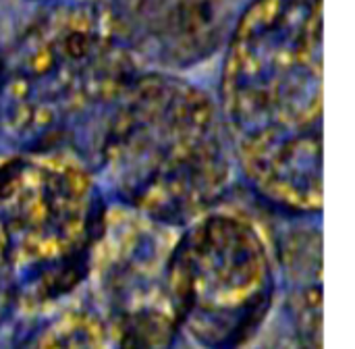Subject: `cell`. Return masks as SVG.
<instances>
[{
    "label": "cell",
    "instance_id": "9",
    "mask_svg": "<svg viewBox=\"0 0 355 349\" xmlns=\"http://www.w3.org/2000/svg\"><path fill=\"white\" fill-rule=\"evenodd\" d=\"M27 349H116V343L98 308L71 306L54 314Z\"/></svg>",
    "mask_w": 355,
    "mask_h": 349
},
{
    "label": "cell",
    "instance_id": "5",
    "mask_svg": "<svg viewBox=\"0 0 355 349\" xmlns=\"http://www.w3.org/2000/svg\"><path fill=\"white\" fill-rule=\"evenodd\" d=\"M183 333L204 349H245L275 300V258L262 227L216 206L183 227L168 258Z\"/></svg>",
    "mask_w": 355,
    "mask_h": 349
},
{
    "label": "cell",
    "instance_id": "1",
    "mask_svg": "<svg viewBox=\"0 0 355 349\" xmlns=\"http://www.w3.org/2000/svg\"><path fill=\"white\" fill-rule=\"evenodd\" d=\"M235 167L270 204L322 210V0H254L220 77Z\"/></svg>",
    "mask_w": 355,
    "mask_h": 349
},
{
    "label": "cell",
    "instance_id": "4",
    "mask_svg": "<svg viewBox=\"0 0 355 349\" xmlns=\"http://www.w3.org/2000/svg\"><path fill=\"white\" fill-rule=\"evenodd\" d=\"M94 171L67 152H17L0 162V289L40 310L87 281L106 214Z\"/></svg>",
    "mask_w": 355,
    "mask_h": 349
},
{
    "label": "cell",
    "instance_id": "8",
    "mask_svg": "<svg viewBox=\"0 0 355 349\" xmlns=\"http://www.w3.org/2000/svg\"><path fill=\"white\" fill-rule=\"evenodd\" d=\"M300 349H322V235L314 227L287 231L279 248Z\"/></svg>",
    "mask_w": 355,
    "mask_h": 349
},
{
    "label": "cell",
    "instance_id": "10",
    "mask_svg": "<svg viewBox=\"0 0 355 349\" xmlns=\"http://www.w3.org/2000/svg\"><path fill=\"white\" fill-rule=\"evenodd\" d=\"M10 308V302H8V298L4 296V291L0 289V323L4 321V316H6V310Z\"/></svg>",
    "mask_w": 355,
    "mask_h": 349
},
{
    "label": "cell",
    "instance_id": "7",
    "mask_svg": "<svg viewBox=\"0 0 355 349\" xmlns=\"http://www.w3.org/2000/svg\"><path fill=\"white\" fill-rule=\"evenodd\" d=\"M141 69L177 73L210 58L225 25L223 0H83Z\"/></svg>",
    "mask_w": 355,
    "mask_h": 349
},
{
    "label": "cell",
    "instance_id": "6",
    "mask_svg": "<svg viewBox=\"0 0 355 349\" xmlns=\"http://www.w3.org/2000/svg\"><path fill=\"white\" fill-rule=\"evenodd\" d=\"M179 229L131 208H106L87 281L116 349H177L183 329L168 285V258Z\"/></svg>",
    "mask_w": 355,
    "mask_h": 349
},
{
    "label": "cell",
    "instance_id": "11",
    "mask_svg": "<svg viewBox=\"0 0 355 349\" xmlns=\"http://www.w3.org/2000/svg\"><path fill=\"white\" fill-rule=\"evenodd\" d=\"M0 67H2V65H0Z\"/></svg>",
    "mask_w": 355,
    "mask_h": 349
},
{
    "label": "cell",
    "instance_id": "3",
    "mask_svg": "<svg viewBox=\"0 0 355 349\" xmlns=\"http://www.w3.org/2000/svg\"><path fill=\"white\" fill-rule=\"evenodd\" d=\"M139 73L83 0L56 6L0 67V131L19 152H67L89 167L106 117Z\"/></svg>",
    "mask_w": 355,
    "mask_h": 349
},
{
    "label": "cell",
    "instance_id": "2",
    "mask_svg": "<svg viewBox=\"0 0 355 349\" xmlns=\"http://www.w3.org/2000/svg\"><path fill=\"white\" fill-rule=\"evenodd\" d=\"M116 204L183 229L220 206L235 160L216 102L173 73H139L106 117L89 162Z\"/></svg>",
    "mask_w": 355,
    "mask_h": 349
}]
</instances>
